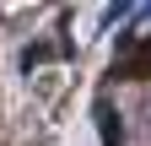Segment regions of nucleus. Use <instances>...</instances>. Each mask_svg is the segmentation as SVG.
<instances>
[{
	"label": "nucleus",
	"instance_id": "obj_1",
	"mask_svg": "<svg viewBox=\"0 0 151 146\" xmlns=\"http://www.w3.org/2000/svg\"><path fill=\"white\" fill-rule=\"evenodd\" d=\"M97 130H103L108 146H124V130H119V119H113V103H108V98L97 103Z\"/></svg>",
	"mask_w": 151,
	"mask_h": 146
},
{
	"label": "nucleus",
	"instance_id": "obj_2",
	"mask_svg": "<svg viewBox=\"0 0 151 146\" xmlns=\"http://www.w3.org/2000/svg\"><path fill=\"white\" fill-rule=\"evenodd\" d=\"M49 54H54V49H49V43H32V49H27V54H22V65H27V70H32V65H43V60H49Z\"/></svg>",
	"mask_w": 151,
	"mask_h": 146
}]
</instances>
